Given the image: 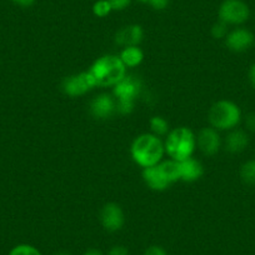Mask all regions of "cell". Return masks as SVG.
<instances>
[{"instance_id":"1","label":"cell","mask_w":255,"mask_h":255,"mask_svg":"<svg viewBox=\"0 0 255 255\" xmlns=\"http://www.w3.org/2000/svg\"><path fill=\"white\" fill-rule=\"evenodd\" d=\"M165 154L164 143L153 133H144L136 136L130 146V155L133 160L141 168L156 165L163 160Z\"/></svg>"},{"instance_id":"2","label":"cell","mask_w":255,"mask_h":255,"mask_svg":"<svg viewBox=\"0 0 255 255\" xmlns=\"http://www.w3.org/2000/svg\"><path fill=\"white\" fill-rule=\"evenodd\" d=\"M89 73L92 74L97 87L108 88L114 87L123 78H125L127 68L119 56L108 54L100 56L92 64Z\"/></svg>"},{"instance_id":"3","label":"cell","mask_w":255,"mask_h":255,"mask_svg":"<svg viewBox=\"0 0 255 255\" xmlns=\"http://www.w3.org/2000/svg\"><path fill=\"white\" fill-rule=\"evenodd\" d=\"M165 154L175 161L185 160L194 154L197 149V135L188 127H178L166 134L164 141Z\"/></svg>"},{"instance_id":"4","label":"cell","mask_w":255,"mask_h":255,"mask_svg":"<svg viewBox=\"0 0 255 255\" xmlns=\"http://www.w3.org/2000/svg\"><path fill=\"white\" fill-rule=\"evenodd\" d=\"M210 127L220 130H233L242 122V110L232 100L222 99L215 102L208 113Z\"/></svg>"},{"instance_id":"5","label":"cell","mask_w":255,"mask_h":255,"mask_svg":"<svg viewBox=\"0 0 255 255\" xmlns=\"http://www.w3.org/2000/svg\"><path fill=\"white\" fill-rule=\"evenodd\" d=\"M140 90V79L133 75H125V78L113 87V97L117 102V112L124 115L130 114L135 107Z\"/></svg>"},{"instance_id":"6","label":"cell","mask_w":255,"mask_h":255,"mask_svg":"<svg viewBox=\"0 0 255 255\" xmlns=\"http://www.w3.org/2000/svg\"><path fill=\"white\" fill-rule=\"evenodd\" d=\"M218 16L228 25H240L249 19L250 9L243 0H224L219 6Z\"/></svg>"},{"instance_id":"7","label":"cell","mask_w":255,"mask_h":255,"mask_svg":"<svg viewBox=\"0 0 255 255\" xmlns=\"http://www.w3.org/2000/svg\"><path fill=\"white\" fill-rule=\"evenodd\" d=\"M95 87L97 85H95V82L93 79L92 74L89 73V70L69 75L61 83V90H63L64 94L70 98L85 95Z\"/></svg>"},{"instance_id":"8","label":"cell","mask_w":255,"mask_h":255,"mask_svg":"<svg viewBox=\"0 0 255 255\" xmlns=\"http://www.w3.org/2000/svg\"><path fill=\"white\" fill-rule=\"evenodd\" d=\"M100 223L110 233L119 232L125 224V214L117 203H107L100 210Z\"/></svg>"},{"instance_id":"9","label":"cell","mask_w":255,"mask_h":255,"mask_svg":"<svg viewBox=\"0 0 255 255\" xmlns=\"http://www.w3.org/2000/svg\"><path fill=\"white\" fill-rule=\"evenodd\" d=\"M255 36L245 28L233 29L225 36V45L233 53H244L254 45Z\"/></svg>"},{"instance_id":"10","label":"cell","mask_w":255,"mask_h":255,"mask_svg":"<svg viewBox=\"0 0 255 255\" xmlns=\"http://www.w3.org/2000/svg\"><path fill=\"white\" fill-rule=\"evenodd\" d=\"M197 146L204 155H215L222 148V138L219 131L213 127L203 128L197 135Z\"/></svg>"},{"instance_id":"11","label":"cell","mask_w":255,"mask_h":255,"mask_svg":"<svg viewBox=\"0 0 255 255\" xmlns=\"http://www.w3.org/2000/svg\"><path fill=\"white\" fill-rule=\"evenodd\" d=\"M115 112H117V102L110 94L103 93L97 95L90 102V113L95 119L107 120L112 118Z\"/></svg>"},{"instance_id":"12","label":"cell","mask_w":255,"mask_h":255,"mask_svg":"<svg viewBox=\"0 0 255 255\" xmlns=\"http://www.w3.org/2000/svg\"><path fill=\"white\" fill-rule=\"evenodd\" d=\"M144 38V30L138 24H129L119 30L115 34V43L122 48L125 46H134L139 45Z\"/></svg>"},{"instance_id":"13","label":"cell","mask_w":255,"mask_h":255,"mask_svg":"<svg viewBox=\"0 0 255 255\" xmlns=\"http://www.w3.org/2000/svg\"><path fill=\"white\" fill-rule=\"evenodd\" d=\"M179 170H180V180L186 181V183L199 180L204 174L203 164L193 156L179 161Z\"/></svg>"},{"instance_id":"14","label":"cell","mask_w":255,"mask_h":255,"mask_svg":"<svg viewBox=\"0 0 255 255\" xmlns=\"http://www.w3.org/2000/svg\"><path fill=\"white\" fill-rule=\"evenodd\" d=\"M141 175H143L144 183H145L146 186L150 188L151 190L163 191L170 185V183L166 180V178L164 176L163 171L160 170L158 164L153 166H149V168H144Z\"/></svg>"},{"instance_id":"15","label":"cell","mask_w":255,"mask_h":255,"mask_svg":"<svg viewBox=\"0 0 255 255\" xmlns=\"http://www.w3.org/2000/svg\"><path fill=\"white\" fill-rule=\"evenodd\" d=\"M249 145V135L247 131L242 129H233L229 130L228 135L225 136L224 146L227 151L230 154H239L244 151Z\"/></svg>"},{"instance_id":"16","label":"cell","mask_w":255,"mask_h":255,"mask_svg":"<svg viewBox=\"0 0 255 255\" xmlns=\"http://www.w3.org/2000/svg\"><path fill=\"white\" fill-rule=\"evenodd\" d=\"M120 60L125 65V68H135L140 65L144 60V53L139 45L134 46H125L120 50L119 55Z\"/></svg>"},{"instance_id":"17","label":"cell","mask_w":255,"mask_h":255,"mask_svg":"<svg viewBox=\"0 0 255 255\" xmlns=\"http://www.w3.org/2000/svg\"><path fill=\"white\" fill-rule=\"evenodd\" d=\"M160 170L163 171L164 176L170 184L180 180V170H179V161L168 159V160H161L158 164Z\"/></svg>"},{"instance_id":"18","label":"cell","mask_w":255,"mask_h":255,"mask_svg":"<svg viewBox=\"0 0 255 255\" xmlns=\"http://www.w3.org/2000/svg\"><path fill=\"white\" fill-rule=\"evenodd\" d=\"M149 127H150V130L154 135L156 136H163L166 135L169 133V123L166 122V119H164L163 117H159V115H155V117L150 118L149 120Z\"/></svg>"},{"instance_id":"19","label":"cell","mask_w":255,"mask_h":255,"mask_svg":"<svg viewBox=\"0 0 255 255\" xmlns=\"http://www.w3.org/2000/svg\"><path fill=\"white\" fill-rule=\"evenodd\" d=\"M240 179L247 185H255V159L248 160L240 166Z\"/></svg>"},{"instance_id":"20","label":"cell","mask_w":255,"mask_h":255,"mask_svg":"<svg viewBox=\"0 0 255 255\" xmlns=\"http://www.w3.org/2000/svg\"><path fill=\"white\" fill-rule=\"evenodd\" d=\"M8 255H43L40 250L30 244H19L9 252Z\"/></svg>"},{"instance_id":"21","label":"cell","mask_w":255,"mask_h":255,"mask_svg":"<svg viewBox=\"0 0 255 255\" xmlns=\"http://www.w3.org/2000/svg\"><path fill=\"white\" fill-rule=\"evenodd\" d=\"M112 10L113 8L108 0H98L97 3L93 5V13L98 18H105L112 13Z\"/></svg>"},{"instance_id":"22","label":"cell","mask_w":255,"mask_h":255,"mask_svg":"<svg viewBox=\"0 0 255 255\" xmlns=\"http://www.w3.org/2000/svg\"><path fill=\"white\" fill-rule=\"evenodd\" d=\"M210 33H212L214 39H225V36L229 33V30H228V24H225L222 20H218L217 23L213 24Z\"/></svg>"},{"instance_id":"23","label":"cell","mask_w":255,"mask_h":255,"mask_svg":"<svg viewBox=\"0 0 255 255\" xmlns=\"http://www.w3.org/2000/svg\"><path fill=\"white\" fill-rule=\"evenodd\" d=\"M108 1L112 5L113 10H124L131 3V0H108Z\"/></svg>"},{"instance_id":"24","label":"cell","mask_w":255,"mask_h":255,"mask_svg":"<svg viewBox=\"0 0 255 255\" xmlns=\"http://www.w3.org/2000/svg\"><path fill=\"white\" fill-rule=\"evenodd\" d=\"M146 3L155 10H164L168 8L169 0H146Z\"/></svg>"},{"instance_id":"25","label":"cell","mask_w":255,"mask_h":255,"mask_svg":"<svg viewBox=\"0 0 255 255\" xmlns=\"http://www.w3.org/2000/svg\"><path fill=\"white\" fill-rule=\"evenodd\" d=\"M144 255H168V253L165 252L164 248L159 247V245H151L145 250Z\"/></svg>"},{"instance_id":"26","label":"cell","mask_w":255,"mask_h":255,"mask_svg":"<svg viewBox=\"0 0 255 255\" xmlns=\"http://www.w3.org/2000/svg\"><path fill=\"white\" fill-rule=\"evenodd\" d=\"M245 127L249 131L255 133V113H250L245 118Z\"/></svg>"},{"instance_id":"27","label":"cell","mask_w":255,"mask_h":255,"mask_svg":"<svg viewBox=\"0 0 255 255\" xmlns=\"http://www.w3.org/2000/svg\"><path fill=\"white\" fill-rule=\"evenodd\" d=\"M108 255H129V250L123 245H115L109 250Z\"/></svg>"},{"instance_id":"28","label":"cell","mask_w":255,"mask_h":255,"mask_svg":"<svg viewBox=\"0 0 255 255\" xmlns=\"http://www.w3.org/2000/svg\"><path fill=\"white\" fill-rule=\"evenodd\" d=\"M248 79H249L250 85L255 89V63L249 68V72H248Z\"/></svg>"},{"instance_id":"29","label":"cell","mask_w":255,"mask_h":255,"mask_svg":"<svg viewBox=\"0 0 255 255\" xmlns=\"http://www.w3.org/2000/svg\"><path fill=\"white\" fill-rule=\"evenodd\" d=\"M13 1L20 6H30L35 3V0H13Z\"/></svg>"},{"instance_id":"30","label":"cell","mask_w":255,"mask_h":255,"mask_svg":"<svg viewBox=\"0 0 255 255\" xmlns=\"http://www.w3.org/2000/svg\"><path fill=\"white\" fill-rule=\"evenodd\" d=\"M83 255H104V254H103V253L98 249H89V250H87V252H85Z\"/></svg>"},{"instance_id":"31","label":"cell","mask_w":255,"mask_h":255,"mask_svg":"<svg viewBox=\"0 0 255 255\" xmlns=\"http://www.w3.org/2000/svg\"><path fill=\"white\" fill-rule=\"evenodd\" d=\"M56 255H69V254H67V253H60V254H56Z\"/></svg>"},{"instance_id":"32","label":"cell","mask_w":255,"mask_h":255,"mask_svg":"<svg viewBox=\"0 0 255 255\" xmlns=\"http://www.w3.org/2000/svg\"><path fill=\"white\" fill-rule=\"evenodd\" d=\"M139 1H141V3H146V0H139Z\"/></svg>"},{"instance_id":"33","label":"cell","mask_w":255,"mask_h":255,"mask_svg":"<svg viewBox=\"0 0 255 255\" xmlns=\"http://www.w3.org/2000/svg\"><path fill=\"white\" fill-rule=\"evenodd\" d=\"M254 45H255V41H254Z\"/></svg>"}]
</instances>
